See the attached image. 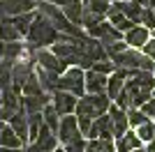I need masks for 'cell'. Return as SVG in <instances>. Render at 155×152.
<instances>
[{
  "label": "cell",
  "mask_w": 155,
  "mask_h": 152,
  "mask_svg": "<svg viewBox=\"0 0 155 152\" xmlns=\"http://www.w3.org/2000/svg\"><path fill=\"white\" fill-rule=\"evenodd\" d=\"M153 90H155V74L153 71H134V76L125 81L123 92L118 95V99L114 104L120 106L123 111L141 108L153 97Z\"/></svg>",
  "instance_id": "6da1fadb"
},
{
  "label": "cell",
  "mask_w": 155,
  "mask_h": 152,
  "mask_svg": "<svg viewBox=\"0 0 155 152\" xmlns=\"http://www.w3.org/2000/svg\"><path fill=\"white\" fill-rule=\"evenodd\" d=\"M26 37H28V42H30V44H28V51L35 55V51L44 49V46H49V44H51V46L56 44L58 37H60V32L56 30V28H53V25L42 16V14H37Z\"/></svg>",
  "instance_id": "7a4b0ae2"
},
{
  "label": "cell",
  "mask_w": 155,
  "mask_h": 152,
  "mask_svg": "<svg viewBox=\"0 0 155 152\" xmlns=\"http://www.w3.org/2000/svg\"><path fill=\"white\" fill-rule=\"evenodd\" d=\"M114 101L109 99V95H84L79 97L77 108H74V115L77 118H88V120H97L100 115H104L109 111V106Z\"/></svg>",
  "instance_id": "3957f363"
},
{
  "label": "cell",
  "mask_w": 155,
  "mask_h": 152,
  "mask_svg": "<svg viewBox=\"0 0 155 152\" xmlns=\"http://www.w3.org/2000/svg\"><path fill=\"white\" fill-rule=\"evenodd\" d=\"M116 69H130V71H155V60L139 53V49H125L123 53L111 58Z\"/></svg>",
  "instance_id": "277c9868"
},
{
  "label": "cell",
  "mask_w": 155,
  "mask_h": 152,
  "mask_svg": "<svg viewBox=\"0 0 155 152\" xmlns=\"http://www.w3.org/2000/svg\"><path fill=\"white\" fill-rule=\"evenodd\" d=\"M58 90L63 92H72L74 97L86 95V71L79 67H67L65 74H60L58 78Z\"/></svg>",
  "instance_id": "5b68a950"
},
{
  "label": "cell",
  "mask_w": 155,
  "mask_h": 152,
  "mask_svg": "<svg viewBox=\"0 0 155 152\" xmlns=\"http://www.w3.org/2000/svg\"><path fill=\"white\" fill-rule=\"evenodd\" d=\"M37 7V0H0V23L9 21L19 14L32 12Z\"/></svg>",
  "instance_id": "8992f818"
},
{
  "label": "cell",
  "mask_w": 155,
  "mask_h": 152,
  "mask_svg": "<svg viewBox=\"0 0 155 152\" xmlns=\"http://www.w3.org/2000/svg\"><path fill=\"white\" fill-rule=\"evenodd\" d=\"M56 136H58V141L63 143V145H67V143H72V141L81 138L84 134H81V129H79L77 115H63V118H60V125H58Z\"/></svg>",
  "instance_id": "52a82bcc"
},
{
  "label": "cell",
  "mask_w": 155,
  "mask_h": 152,
  "mask_svg": "<svg viewBox=\"0 0 155 152\" xmlns=\"http://www.w3.org/2000/svg\"><path fill=\"white\" fill-rule=\"evenodd\" d=\"M88 35H91L93 39H97L102 46H109V44H114V42H120V39H123V32L116 30L109 21H102V23L93 25L91 30H88Z\"/></svg>",
  "instance_id": "ba28073f"
},
{
  "label": "cell",
  "mask_w": 155,
  "mask_h": 152,
  "mask_svg": "<svg viewBox=\"0 0 155 152\" xmlns=\"http://www.w3.org/2000/svg\"><path fill=\"white\" fill-rule=\"evenodd\" d=\"M35 62H37V67H42V69L46 71H53V74H65V69H67V65L60 60L58 55H53V51H46V49H39L35 51Z\"/></svg>",
  "instance_id": "9c48e42d"
},
{
  "label": "cell",
  "mask_w": 155,
  "mask_h": 152,
  "mask_svg": "<svg viewBox=\"0 0 155 152\" xmlns=\"http://www.w3.org/2000/svg\"><path fill=\"white\" fill-rule=\"evenodd\" d=\"M79 97H74L72 92H63V90H56L51 95V106L56 108V113L63 118V115H72L74 108H77Z\"/></svg>",
  "instance_id": "30bf717a"
},
{
  "label": "cell",
  "mask_w": 155,
  "mask_h": 152,
  "mask_svg": "<svg viewBox=\"0 0 155 152\" xmlns=\"http://www.w3.org/2000/svg\"><path fill=\"white\" fill-rule=\"evenodd\" d=\"M109 118H111V129H114V138H120L125 131L130 129V122H127V111H123L120 106L111 104L109 106Z\"/></svg>",
  "instance_id": "8fae6325"
},
{
  "label": "cell",
  "mask_w": 155,
  "mask_h": 152,
  "mask_svg": "<svg viewBox=\"0 0 155 152\" xmlns=\"http://www.w3.org/2000/svg\"><path fill=\"white\" fill-rule=\"evenodd\" d=\"M86 138H104V141H111L114 138V129H111V118H109V113H104V115H100L97 120H93V125H91V131H88V136Z\"/></svg>",
  "instance_id": "7c38bea8"
},
{
  "label": "cell",
  "mask_w": 155,
  "mask_h": 152,
  "mask_svg": "<svg viewBox=\"0 0 155 152\" xmlns=\"http://www.w3.org/2000/svg\"><path fill=\"white\" fill-rule=\"evenodd\" d=\"M148 39H150V30L143 28V25H134V28H130L123 35V42L130 49H143V44H146Z\"/></svg>",
  "instance_id": "4fadbf2b"
},
{
  "label": "cell",
  "mask_w": 155,
  "mask_h": 152,
  "mask_svg": "<svg viewBox=\"0 0 155 152\" xmlns=\"http://www.w3.org/2000/svg\"><path fill=\"white\" fill-rule=\"evenodd\" d=\"M107 81H109V76L88 69L86 71V92L88 95H104L107 92Z\"/></svg>",
  "instance_id": "5bb4252c"
},
{
  "label": "cell",
  "mask_w": 155,
  "mask_h": 152,
  "mask_svg": "<svg viewBox=\"0 0 155 152\" xmlns=\"http://www.w3.org/2000/svg\"><path fill=\"white\" fill-rule=\"evenodd\" d=\"M35 76H37L39 85H42V90H44L46 95H53V92L58 90V78H60L58 74H53V71H46V69H42V67H37V69H35Z\"/></svg>",
  "instance_id": "9a60e30c"
},
{
  "label": "cell",
  "mask_w": 155,
  "mask_h": 152,
  "mask_svg": "<svg viewBox=\"0 0 155 152\" xmlns=\"http://www.w3.org/2000/svg\"><path fill=\"white\" fill-rule=\"evenodd\" d=\"M116 152H134V150H139L141 147V138L137 136V131H125L120 138H116Z\"/></svg>",
  "instance_id": "2e32d148"
},
{
  "label": "cell",
  "mask_w": 155,
  "mask_h": 152,
  "mask_svg": "<svg viewBox=\"0 0 155 152\" xmlns=\"http://www.w3.org/2000/svg\"><path fill=\"white\" fill-rule=\"evenodd\" d=\"M7 122H9V127L14 129V134L26 143V141H28V115L23 113V111H16Z\"/></svg>",
  "instance_id": "e0dca14e"
},
{
  "label": "cell",
  "mask_w": 155,
  "mask_h": 152,
  "mask_svg": "<svg viewBox=\"0 0 155 152\" xmlns=\"http://www.w3.org/2000/svg\"><path fill=\"white\" fill-rule=\"evenodd\" d=\"M0 147H12V150L23 147V141L14 134V129L9 125H2V129H0Z\"/></svg>",
  "instance_id": "ac0fdd59"
},
{
  "label": "cell",
  "mask_w": 155,
  "mask_h": 152,
  "mask_svg": "<svg viewBox=\"0 0 155 152\" xmlns=\"http://www.w3.org/2000/svg\"><path fill=\"white\" fill-rule=\"evenodd\" d=\"M120 9H123L125 19H130L132 23H141V14H143V7L134 0H127V2H120Z\"/></svg>",
  "instance_id": "d6986e66"
},
{
  "label": "cell",
  "mask_w": 155,
  "mask_h": 152,
  "mask_svg": "<svg viewBox=\"0 0 155 152\" xmlns=\"http://www.w3.org/2000/svg\"><path fill=\"white\" fill-rule=\"evenodd\" d=\"M35 16H37V14L26 12V14H19V16L9 19V23H12L14 28L21 32V35H28V30H30V25H32V21H35Z\"/></svg>",
  "instance_id": "ffe728a7"
},
{
  "label": "cell",
  "mask_w": 155,
  "mask_h": 152,
  "mask_svg": "<svg viewBox=\"0 0 155 152\" xmlns=\"http://www.w3.org/2000/svg\"><path fill=\"white\" fill-rule=\"evenodd\" d=\"M21 37H23V35H21L9 21H2V23H0V42L9 44V42H19Z\"/></svg>",
  "instance_id": "44dd1931"
},
{
  "label": "cell",
  "mask_w": 155,
  "mask_h": 152,
  "mask_svg": "<svg viewBox=\"0 0 155 152\" xmlns=\"http://www.w3.org/2000/svg\"><path fill=\"white\" fill-rule=\"evenodd\" d=\"M63 14L67 16V21H72L74 25H81V16H84V5L81 2H74V5H65L60 7Z\"/></svg>",
  "instance_id": "7402d4cb"
},
{
  "label": "cell",
  "mask_w": 155,
  "mask_h": 152,
  "mask_svg": "<svg viewBox=\"0 0 155 152\" xmlns=\"http://www.w3.org/2000/svg\"><path fill=\"white\" fill-rule=\"evenodd\" d=\"M42 127H44V118H42V113L28 115V141H30V143L37 138V134H39Z\"/></svg>",
  "instance_id": "603a6c76"
},
{
  "label": "cell",
  "mask_w": 155,
  "mask_h": 152,
  "mask_svg": "<svg viewBox=\"0 0 155 152\" xmlns=\"http://www.w3.org/2000/svg\"><path fill=\"white\" fill-rule=\"evenodd\" d=\"M21 92H23V97H39V95H46L44 90H42V85H39V81H37V76H35V74H32L30 78L23 83Z\"/></svg>",
  "instance_id": "cb8c5ba5"
},
{
  "label": "cell",
  "mask_w": 155,
  "mask_h": 152,
  "mask_svg": "<svg viewBox=\"0 0 155 152\" xmlns=\"http://www.w3.org/2000/svg\"><path fill=\"white\" fill-rule=\"evenodd\" d=\"M86 152H116L114 141H104V138H93L88 141V147Z\"/></svg>",
  "instance_id": "d4e9b609"
},
{
  "label": "cell",
  "mask_w": 155,
  "mask_h": 152,
  "mask_svg": "<svg viewBox=\"0 0 155 152\" xmlns=\"http://www.w3.org/2000/svg\"><path fill=\"white\" fill-rule=\"evenodd\" d=\"M42 118H44V125L49 127V129H51L53 134L58 131V125H60V115L56 113V108H53L51 104H49V106H46L44 111H42Z\"/></svg>",
  "instance_id": "484cf974"
},
{
  "label": "cell",
  "mask_w": 155,
  "mask_h": 152,
  "mask_svg": "<svg viewBox=\"0 0 155 152\" xmlns=\"http://www.w3.org/2000/svg\"><path fill=\"white\" fill-rule=\"evenodd\" d=\"M137 136L141 138V143H150V141H155V122L148 120V122H143V125H139L134 129Z\"/></svg>",
  "instance_id": "4316f807"
},
{
  "label": "cell",
  "mask_w": 155,
  "mask_h": 152,
  "mask_svg": "<svg viewBox=\"0 0 155 152\" xmlns=\"http://www.w3.org/2000/svg\"><path fill=\"white\" fill-rule=\"evenodd\" d=\"M86 7L91 12L100 14V16H107V12H109V7H111V0H86Z\"/></svg>",
  "instance_id": "83f0119b"
},
{
  "label": "cell",
  "mask_w": 155,
  "mask_h": 152,
  "mask_svg": "<svg viewBox=\"0 0 155 152\" xmlns=\"http://www.w3.org/2000/svg\"><path fill=\"white\" fill-rule=\"evenodd\" d=\"M127 122H130V127H139V125H143V122H148V118H146V113H143L141 108H130L127 111Z\"/></svg>",
  "instance_id": "f1b7e54d"
},
{
  "label": "cell",
  "mask_w": 155,
  "mask_h": 152,
  "mask_svg": "<svg viewBox=\"0 0 155 152\" xmlns=\"http://www.w3.org/2000/svg\"><path fill=\"white\" fill-rule=\"evenodd\" d=\"M104 21V16H100V14H95V12H91L88 7H84V16H81V25H86L88 30H91L93 25H97V23H102Z\"/></svg>",
  "instance_id": "f546056e"
},
{
  "label": "cell",
  "mask_w": 155,
  "mask_h": 152,
  "mask_svg": "<svg viewBox=\"0 0 155 152\" xmlns=\"http://www.w3.org/2000/svg\"><path fill=\"white\" fill-rule=\"evenodd\" d=\"M91 69H93V71H97V74L111 76L114 71H116V65H114V62L109 60V58H107V60H100V62H95V65L91 67Z\"/></svg>",
  "instance_id": "4dcf8cb0"
},
{
  "label": "cell",
  "mask_w": 155,
  "mask_h": 152,
  "mask_svg": "<svg viewBox=\"0 0 155 152\" xmlns=\"http://www.w3.org/2000/svg\"><path fill=\"white\" fill-rule=\"evenodd\" d=\"M141 23H143V28H148V30H155V9H153V7H143Z\"/></svg>",
  "instance_id": "1f68e13d"
},
{
  "label": "cell",
  "mask_w": 155,
  "mask_h": 152,
  "mask_svg": "<svg viewBox=\"0 0 155 152\" xmlns=\"http://www.w3.org/2000/svg\"><path fill=\"white\" fill-rule=\"evenodd\" d=\"M86 147H88V141L81 136V138L72 141V143H67V145H63L65 152H86Z\"/></svg>",
  "instance_id": "d6a6232c"
},
{
  "label": "cell",
  "mask_w": 155,
  "mask_h": 152,
  "mask_svg": "<svg viewBox=\"0 0 155 152\" xmlns=\"http://www.w3.org/2000/svg\"><path fill=\"white\" fill-rule=\"evenodd\" d=\"M141 111L146 113V118H148V120H155V97H150V99L143 104Z\"/></svg>",
  "instance_id": "836d02e7"
},
{
  "label": "cell",
  "mask_w": 155,
  "mask_h": 152,
  "mask_svg": "<svg viewBox=\"0 0 155 152\" xmlns=\"http://www.w3.org/2000/svg\"><path fill=\"white\" fill-rule=\"evenodd\" d=\"M141 53H143V55H148L150 60H155V37H150L148 42H146V44H143Z\"/></svg>",
  "instance_id": "e575fe53"
},
{
  "label": "cell",
  "mask_w": 155,
  "mask_h": 152,
  "mask_svg": "<svg viewBox=\"0 0 155 152\" xmlns=\"http://www.w3.org/2000/svg\"><path fill=\"white\" fill-rule=\"evenodd\" d=\"M21 152H49V150H44L39 143H30L28 147H21Z\"/></svg>",
  "instance_id": "d590c367"
},
{
  "label": "cell",
  "mask_w": 155,
  "mask_h": 152,
  "mask_svg": "<svg viewBox=\"0 0 155 152\" xmlns=\"http://www.w3.org/2000/svg\"><path fill=\"white\" fill-rule=\"evenodd\" d=\"M146 152H155V141H150V143H146Z\"/></svg>",
  "instance_id": "8d00e7d4"
},
{
  "label": "cell",
  "mask_w": 155,
  "mask_h": 152,
  "mask_svg": "<svg viewBox=\"0 0 155 152\" xmlns=\"http://www.w3.org/2000/svg\"><path fill=\"white\" fill-rule=\"evenodd\" d=\"M0 152H21V150H12V147H0Z\"/></svg>",
  "instance_id": "74e56055"
},
{
  "label": "cell",
  "mask_w": 155,
  "mask_h": 152,
  "mask_svg": "<svg viewBox=\"0 0 155 152\" xmlns=\"http://www.w3.org/2000/svg\"><path fill=\"white\" fill-rule=\"evenodd\" d=\"M134 2H139V5H141V7H143V5L148 7V2H150V0H134Z\"/></svg>",
  "instance_id": "f35d334b"
},
{
  "label": "cell",
  "mask_w": 155,
  "mask_h": 152,
  "mask_svg": "<svg viewBox=\"0 0 155 152\" xmlns=\"http://www.w3.org/2000/svg\"><path fill=\"white\" fill-rule=\"evenodd\" d=\"M148 7H153V9H155V0H150V2H148Z\"/></svg>",
  "instance_id": "ab89813d"
},
{
  "label": "cell",
  "mask_w": 155,
  "mask_h": 152,
  "mask_svg": "<svg viewBox=\"0 0 155 152\" xmlns=\"http://www.w3.org/2000/svg\"><path fill=\"white\" fill-rule=\"evenodd\" d=\"M134 152H146V147H139V150H134Z\"/></svg>",
  "instance_id": "60d3db41"
},
{
  "label": "cell",
  "mask_w": 155,
  "mask_h": 152,
  "mask_svg": "<svg viewBox=\"0 0 155 152\" xmlns=\"http://www.w3.org/2000/svg\"><path fill=\"white\" fill-rule=\"evenodd\" d=\"M53 152H65V150H63V147H56V150H53Z\"/></svg>",
  "instance_id": "b9f144b4"
},
{
  "label": "cell",
  "mask_w": 155,
  "mask_h": 152,
  "mask_svg": "<svg viewBox=\"0 0 155 152\" xmlns=\"http://www.w3.org/2000/svg\"><path fill=\"white\" fill-rule=\"evenodd\" d=\"M118 2H127V0H118Z\"/></svg>",
  "instance_id": "7bdbcfd3"
},
{
  "label": "cell",
  "mask_w": 155,
  "mask_h": 152,
  "mask_svg": "<svg viewBox=\"0 0 155 152\" xmlns=\"http://www.w3.org/2000/svg\"><path fill=\"white\" fill-rule=\"evenodd\" d=\"M0 129H2V120H0Z\"/></svg>",
  "instance_id": "ee69618b"
},
{
  "label": "cell",
  "mask_w": 155,
  "mask_h": 152,
  "mask_svg": "<svg viewBox=\"0 0 155 152\" xmlns=\"http://www.w3.org/2000/svg\"><path fill=\"white\" fill-rule=\"evenodd\" d=\"M153 74H155V71H153Z\"/></svg>",
  "instance_id": "f6af8a7d"
},
{
  "label": "cell",
  "mask_w": 155,
  "mask_h": 152,
  "mask_svg": "<svg viewBox=\"0 0 155 152\" xmlns=\"http://www.w3.org/2000/svg\"><path fill=\"white\" fill-rule=\"evenodd\" d=\"M153 122H155V120H153Z\"/></svg>",
  "instance_id": "bcb514c9"
}]
</instances>
